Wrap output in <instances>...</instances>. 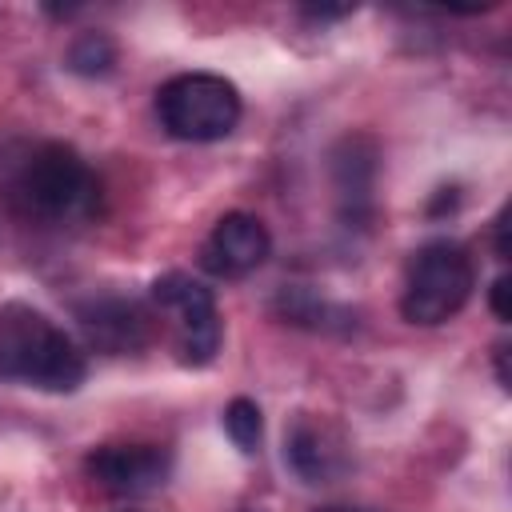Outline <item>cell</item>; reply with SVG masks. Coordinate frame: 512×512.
<instances>
[{"instance_id":"obj_1","label":"cell","mask_w":512,"mask_h":512,"mask_svg":"<svg viewBox=\"0 0 512 512\" xmlns=\"http://www.w3.org/2000/svg\"><path fill=\"white\" fill-rule=\"evenodd\" d=\"M88 364L72 336L28 304H0V380H20L44 392L80 388Z\"/></svg>"},{"instance_id":"obj_2","label":"cell","mask_w":512,"mask_h":512,"mask_svg":"<svg viewBox=\"0 0 512 512\" xmlns=\"http://www.w3.org/2000/svg\"><path fill=\"white\" fill-rule=\"evenodd\" d=\"M24 208L44 224H80L96 212L100 184L92 168L68 144H44L20 172L16 184Z\"/></svg>"},{"instance_id":"obj_3","label":"cell","mask_w":512,"mask_h":512,"mask_svg":"<svg viewBox=\"0 0 512 512\" xmlns=\"http://www.w3.org/2000/svg\"><path fill=\"white\" fill-rule=\"evenodd\" d=\"M476 288V268L464 244L456 240H428L412 264L400 292V316L420 328H436L452 320Z\"/></svg>"},{"instance_id":"obj_4","label":"cell","mask_w":512,"mask_h":512,"mask_svg":"<svg viewBox=\"0 0 512 512\" xmlns=\"http://www.w3.org/2000/svg\"><path fill=\"white\" fill-rule=\"evenodd\" d=\"M156 116L164 132L176 140H188V144L224 140L240 124V92L224 76L184 72L156 92Z\"/></svg>"},{"instance_id":"obj_5","label":"cell","mask_w":512,"mask_h":512,"mask_svg":"<svg viewBox=\"0 0 512 512\" xmlns=\"http://www.w3.org/2000/svg\"><path fill=\"white\" fill-rule=\"evenodd\" d=\"M152 300L160 304V312H168L172 320V340H176V360L180 364H212L216 352H220V312H216V300L212 292L184 276V272H168L152 284Z\"/></svg>"},{"instance_id":"obj_6","label":"cell","mask_w":512,"mask_h":512,"mask_svg":"<svg viewBox=\"0 0 512 512\" xmlns=\"http://www.w3.org/2000/svg\"><path fill=\"white\" fill-rule=\"evenodd\" d=\"M284 464L304 484H336L352 468V444L336 420L300 412L284 432Z\"/></svg>"},{"instance_id":"obj_7","label":"cell","mask_w":512,"mask_h":512,"mask_svg":"<svg viewBox=\"0 0 512 512\" xmlns=\"http://www.w3.org/2000/svg\"><path fill=\"white\" fill-rule=\"evenodd\" d=\"M84 472L108 496H148L172 472V452L164 444H100L88 452Z\"/></svg>"},{"instance_id":"obj_8","label":"cell","mask_w":512,"mask_h":512,"mask_svg":"<svg viewBox=\"0 0 512 512\" xmlns=\"http://www.w3.org/2000/svg\"><path fill=\"white\" fill-rule=\"evenodd\" d=\"M268 256H272V236L264 220L252 212H224L200 248V264L220 280L252 276Z\"/></svg>"},{"instance_id":"obj_9","label":"cell","mask_w":512,"mask_h":512,"mask_svg":"<svg viewBox=\"0 0 512 512\" xmlns=\"http://www.w3.org/2000/svg\"><path fill=\"white\" fill-rule=\"evenodd\" d=\"M76 324L84 340L108 356L132 352L148 340V316L136 300L124 296H88L76 304Z\"/></svg>"},{"instance_id":"obj_10","label":"cell","mask_w":512,"mask_h":512,"mask_svg":"<svg viewBox=\"0 0 512 512\" xmlns=\"http://www.w3.org/2000/svg\"><path fill=\"white\" fill-rule=\"evenodd\" d=\"M332 184L344 220L372 216V184H376V144L368 136H344L332 152Z\"/></svg>"},{"instance_id":"obj_11","label":"cell","mask_w":512,"mask_h":512,"mask_svg":"<svg viewBox=\"0 0 512 512\" xmlns=\"http://www.w3.org/2000/svg\"><path fill=\"white\" fill-rule=\"evenodd\" d=\"M116 64V44L104 32H80L68 44V68L76 76H108Z\"/></svg>"},{"instance_id":"obj_12","label":"cell","mask_w":512,"mask_h":512,"mask_svg":"<svg viewBox=\"0 0 512 512\" xmlns=\"http://www.w3.org/2000/svg\"><path fill=\"white\" fill-rule=\"evenodd\" d=\"M224 432H228V440H232L240 452H256V448H260V432H264V420H260L256 400L236 396V400L224 408Z\"/></svg>"},{"instance_id":"obj_13","label":"cell","mask_w":512,"mask_h":512,"mask_svg":"<svg viewBox=\"0 0 512 512\" xmlns=\"http://www.w3.org/2000/svg\"><path fill=\"white\" fill-rule=\"evenodd\" d=\"M488 304L496 312V320H512V308H508V276H496L492 280V292H488Z\"/></svg>"},{"instance_id":"obj_14","label":"cell","mask_w":512,"mask_h":512,"mask_svg":"<svg viewBox=\"0 0 512 512\" xmlns=\"http://www.w3.org/2000/svg\"><path fill=\"white\" fill-rule=\"evenodd\" d=\"M496 380H500V388H512V376H508V344H496Z\"/></svg>"},{"instance_id":"obj_15","label":"cell","mask_w":512,"mask_h":512,"mask_svg":"<svg viewBox=\"0 0 512 512\" xmlns=\"http://www.w3.org/2000/svg\"><path fill=\"white\" fill-rule=\"evenodd\" d=\"M504 228H508V208L496 216V256L508 260V240H504Z\"/></svg>"},{"instance_id":"obj_16","label":"cell","mask_w":512,"mask_h":512,"mask_svg":"<svg viewBox=\"0 0 512 512\" xmlns=\"http://www.w3.org/2000/svg\"><path fill=\"white\" fill-rule=\"evenodd\" d=\"M316 512H356V508H316Z\"/></svg>"}]
</instances>
